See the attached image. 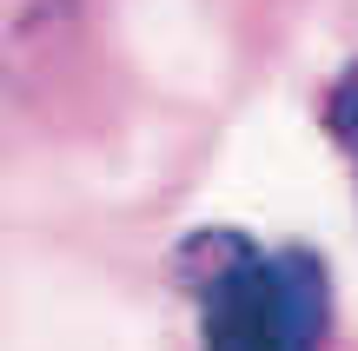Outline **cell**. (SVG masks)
Listing matches in <instances>:
<instances>
[{"instance_id":"1","label":"cell","mask_w":358,"mask_h":351,"mask_svg":"<svg viewBox=\"0 0 358 351\" xmlns=\"http://www.w3.org/2000/svg\"><path fill=\"white\" fill-rule=\"evenodd\" d=\"M173 285L192 312L199 351H325L332 265L299 239L199 225L173 246Z\"/></svg>"},{"instance_id":"2","label":"cell","mask_w":358,"mask_h":351,"mask_svg":"<svg viewBox=\"0 0 358 351\" xmlns=\"http://www.w3.org/2000/svg\"><path fill=\"white\" fill-rule=\"evenodd\" d=\"M87 47V0H0V87L40 93Z\"/></svg>"},{"instance_id":"3","label":"cell","mask_w":358,"mask_h":351,"mask_svg":"<svg viewBox=\"0 0 358 351\" xmlns=\"http://www.w3.org/2000/svg\"><path fill=\"white\" fill-rule=\"evenodd\" d=\"M319 126H325V140H332V153L345 159V172H352V199H358V60L332 80V87H325V100H319Z\"/></svg>"}]
</instances>
